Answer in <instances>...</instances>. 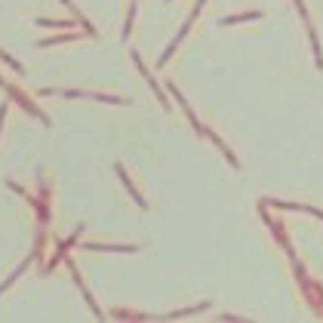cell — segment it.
<instances>
[{
	"label": "cell",
	"instance_id": "6da1fadb",
	"mask_svg": "<svg viewBox=\"0 0 323 323\" xmlns=\"http://www.w3.org/2000/svg\"><path fill=\"white\" fill-rule=\"evenodd\" d=\"M117 173H120V179H124V185H127V191H130V194H133V200H136V204H139V207H142V210H148V204H145V200H142V197H139V191H136V188H133V182H130V179H127V170H124V167H120V164H117Z\"/></svg>",
	"mask_w": 323,
	"mask_h": 323
},
{
	"label": "cell",
	"instance_id": "5b68a950",
	"mask_svg": "<svg viewBox=\"0 0 323 323\" xmlns=\"http://www.w3.org/2000/svg\"><path fill=\"white\" fill-rule=\"evenodd\" d=\"M7 111H10V105L4 102V105H0V130H4V117H7Z\"/></svg>",
	"mask_w": 323,
	"mask_h": 323
},
{
	"label": "cell",
	"instance_id": "8992f818",
	"mask_svg": "<svg viewBox=\"0 0 323 323\" xmlns=\"http://www.w3.org/2000/svg\"><path fill=\"white\" fill-rule=\"evenodd\" d=\"M296 7H299V16L308 22V10H305V4H302V0H296Z\"/></svg>",
	"mask_w": 323,
	"mask_h": 323
},
{
	"label": "cell",
	"instance_id": "3957f363",
	"mask_svg": "<svg viewBox=\"0 0 323 323\" xmlns=\"http://www.w3.org/2000/svg\"><path fill=\"white\" fill-rule=\"evenodd\" d=\"M247 19H262V13H244V16H228V19H222V25H234V22H247Z\"/></svg>",
	"mask_w": 323,
	"mask_h": 323
},
{
	"label": "cell",
	"instance_id": "277c9868",
	"mask_svg": "<svg viewBox=\"0 0 323 323\" xmlns=\"http://www.w3.org/2000/svg\"><path fill=\"white\" fill-rule=\"evenodd\" d=\"M74 277H77V271H74ZM77 287H84V280H80V277H77ZM84 299H87V302H90V308H93V314H96V317H102V311H99V308H96V302H93V296H90V293H87V290H84Z\"/></svg>",
	"mask_w": 323,
	"mask_h": 323
},
{
	"label": "cell",
	"instance_id": "7a4b0ae2",
	"mask_svg": "<svg viewBox=\"0 0 323 323\" xmlns=\"http://www.w3.org/2000/svg\"><path fill=\"white\" fill-rule=\"evenodd\" d=\"M308 37H311V50H314V59H317V68H323V53H320V40H317V31L311 28V22H308Z\"/></svg>",
	"mask_w": 323,
	"mask_h": 323
}]
</instances>
